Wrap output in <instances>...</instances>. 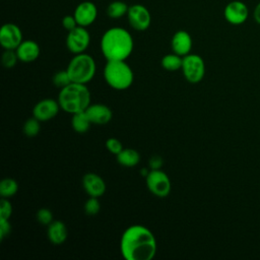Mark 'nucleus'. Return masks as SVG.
Returning <instances> with one entry per match:
<instances>
[{"label":"nucleus","mask_w":260,"mask_h":260,"mask_svg":"<svg viewBox=\"0 0 260 260\" xmlns=\"http://www.w3.org/2000/svg\"><path fill=\"white\" fill-rule=\"evenodd\" d=\"M120 251L126 260H150L156 253L155 237L144 225H130L121 237Z\"/></svg>","instance_id":"1"},{"label":"nucleus","mask_w":260,"mask_h":260,"mask_svg":"<svg viewBox=\"0 0 260 260\" xmlns=\"http://www.w3.org/2000/svg\"><path fill=\"white\" fill-rule=\"evenodd\" d=\"M133 39L123 27H111L101 39V50L104 57L109 60H126L133 51Z\"/></svg>","instance_id":"2"},{"label":"nucleus","mask_w":260,"mask_h":260,"mask_svg":"<svg viewBox=\"0 0 260 260\" xmlns=\"http://www.w3.org/2000/svg\"><path fill=\"white\" fill-rule=\"evenodd\" d=\"M58 103L63 111L70 114L85 111L90 105V91L86 84L71 82L61 88Z\"/></svg>","instance_id":"3"},{"label":"nucleus","mask_w":260,"mask_h":260,"mask_svg":"<svg viewBox=\"0 0 260 260\" xmlns=\"http://www.w3.org/2000/svg\"><path fill=\"white\" fill-rule=\"evenodd\" d=\"M106 82L114 89L128 88L133 82V71L125 60H109L104 68Z\"/></svg>","instance_id":"4"},{"label":"nucleus","mask_w":260,"mask_h":260,"mask_svg":"<svg viewBox=\"0 0 260 260\" xmlns=\"http://www.w3.org/2000/svg\"><path fill=\"white\" fill-rule=\"evenodd\" d=\"M72 82L86 84L95 73V62L90 55L76 54L69 62L67 69Z\"/></svg>","instance_id":"5"},{"label":"nucleus","mask_w":260,"mask_h":260,"mask_svg":"<svg viewBox=\"0 0 260 260\" xmlns=\"http://www.w3.org/2000/svg\"><path fill=\"white\" fill-rule=\"evenodd\" d=\"M182 71L187 81L191 83L200 82L205 74V64L203 59L196 54H188L183 57Z\"/></svg>","instance_id":"6"},{"label":"nucleus","mask_w":260,"mask_h":260,"mask_svg":"<svg viewBox=\"0 0 260 260\" xmlns=\"http://www.w3.org/2000/svg\"><path fill=\"white\" fill-rule=\"evenodd\" d=\"M146 178L148 190L157 197H167L171 192V181L168 175L159 170H151Z\"/></svg>","instance_id":"7"},{"label":"nucleus","mask_w":260,"mask_h":260,"mask_svg":"<svg viewBox=\"0 0 260 260\" xmlns=\"http://www.w3.org/2000/svg\"><path fill=\"white\" fill-rule=\"evenodd\" d=\"M90 43V36L84 26L77 25L72 30L68 31L66 38V46L73 54L83 53Z\"/></svg>","instance_id":"8"},{"label":"nucleus","mask_w":260,"mask_h":260,"mask_svg":"<svg viewBox=\"0 0 260 260\" xmlns=\"http://www.w3.org/2000/svg\"><path fill=\"white\" fill-rule=\"evenodd\" d=\"M129 24L136 30H145L149 27L151 16L149 10L142 4H133L129 6L127 12Z\"/></svg>","instance_id":"9"},{"label":"nucleus","mask_w":260,"mask_h":260,"mask_svg":"<svg viewBox=\"0 0 260 260\" xmlns=\"http://www.w3.org/2000/svg\"><path fill=\"white\" fill-rule=\"evenodd\" d=\"M223 16L225 20L233 25L243 24L249 16L248 6L240 0L229 2L223 9Z\"/></svg>","instance_id":"10"},{"label":"nucleus","mask_w":260,"mask_h":260,"mask_svg":"<svg viewBox=\"0 0 260 260\" xmlns=\"http://www.w3.org/2000/svg\"><path fill=\"white\" fill-rule=\"evenodd\" d=\"M22 42L20 28L14 23H5L0 29V44L5 50H16Z\"/></svg>","instance_id":"11"},{"label":"nucleus","mask_w":260,"mask_h":260,"mask_svg":"<svg viewBox=\"0 0 260 260\" xmlns=\"http://www.w3.org/2000/svg\"><path fill=\"white\" fill-rule=\"evenodd\" d=\"M74 17L77 24L80 26H88L94 22L98 16V8L94 3L90 1H83L79 3L74 11Z\"/></svg>","instance_id":"12"},{"label":"nucleus","mask_w":260,"mask_h":260,"mask_svg":"<svg viewBox=\"0 0 260 260\" xmlns=\"http://www.w3.org/2000/svg\"><path fill=\"white\" fill-rule=\"evenodd\" d=\"M60 109V105L57 101L53 99H44L40 101L32 110L34 117L39 121L44 122L53 119L57 116Z\"/></svg>","instance_id":"13"},{"label":"nucleus","mask_w":260,"mask_h":260,"mask_svg":"<svg viewBox=\"0 0 260 260\" xmlns=\"http://www.w3.org/2000/svg\"><path fill=\"white\" fill-rule=\"evenodd\" d=\"M82 185L85 192L91 197H101L106 192V183L99 175L87 173L82 178Z\"/></svg>","instance_id":"14"},{"label":"nucleus","mask_w":260,"mask_h":260,"mask_svg":"<svg viewBox=\"0 0 260 260\" xmlns=\"http://www.w3.org/2000/svg\"><path fill=\"white\" fill-rule=\"evenodd\" d=\"M91 124L105 125L108 124L113 116L111 109L103 104H93L89 105L85 110Z\"/></svg>","instance_id":"15"},{"label":"nucleus","mask_w":260,"mask_h":260,"mask_svg":"<svg viewBox=\"0 0 260 260\" xmlns=\"http://www.w3.org/2000/svg\"><path fill=\"white\" fill-rule=\"evenodd\" d=\"M171 45L174 53L184 57L190 54V51L192 49L191 36L186 30H178L173 36Z\"/></svg>","instance_id":"16"},{"label":"nucleus","mask_w":260,"mask_h":260,"mask_svg":"<svg viewBox=\"0 0 260 260\" xmlns=\"http://www.w3.org/2000/svg\"><path fill=\"white\" fill-rule=\"evenodd\" d=\"M15 51H16L18 60H20L21 62L29 63L38 59V57L40 56L41 49L38 43H36L35 41L26 40V41H22Z\"/></svg>","instance_id":"17"},{"label":"nucleus","mask_w":260,"mask_h":260,"mask_svg":"<svg viewBox=\"0 0 260 260\" xmlns=\"http://www.w3.org/2000/svg\"><path fill=\"white\" fill-rule=\"evenodd\" d=\"M47 235L52 244L61 245L66 241L68 232L64 222H62L61 220H53L48 225Z\"/></svg>","instance_id":"18"},{"label":"nucleus","mask_w":260,"mask_h":260,"mask_svg":"<svg viewBox=\"0 0 260 260\" xmlns=\"http://www.w3.org/2000/svg\"><path fill=\"white\" fill-rule=\"evenodd\" d=\"M117 160L121 166L131 168L135 167L139 162L140 155L138 151L133 148H123L117 154Z\"/></svg>","instance_id":"19"},{"label":"nucleus","mask_w":260,"mask_h":260,"mask_svg":"<svg viewBox=\"0 0 260 260\" xmlns=\"http://www.w3.org/2000/svg\"><path fill=\"white\" fill-rule=\"evenodd\" d=\"M71 125L75 132L85 133L88 131V129L91 125V122H90L87 114L85 113V111H82V112L72 114Z\"/></svg>","instance_id":"20"},{"label":"nucleus","mask_w":260,"mask_h":260,"mask_svg":"<svg viewBox=\"0 0 260 260\" xmlns=\"http://www.w3.org/2000/svg\"><path fill=\"white\" fill-rule=\"evenodd\" d=\"M129 6L123 1H113L107 7V14L111 18H120L127 15Z\"/></svg>","instance_id":"21"},{"label":"nucleus","mask_w":260,"mask_h":260,"mask_svg":"<svg viewBox=\"0 0 260 260\" xmlns=\"http://www.w3.org/2000/svg\"><path fill=\"white\" fill-rule=\"evenodd\" d=\"M182 64H183L182 56L176 53L168 54L164 56L161 59V66L169 71H176L178 69H181Z\"/></svg>","instance_id":"22"},{"label":"nucleus","mask_w":260,"mask_h":260,"mask_svg":"<svg viewBox=\"0 0 260 260\" xmlns=\"http://www.w3.org/2000/svg\"><path fill=\"white\" fill-rule=\"evenodd\" d=\"M18 184L11 178H5L0 183V194L2 198H10L16 194Z\"/></svg>","instance_id":"23"},{"label":"nucleus","mask_w":260,"mask_h":260,"mask_svg":"<svg viewBox=\"0 0 260 260\" xmlns=\"http://www.w3.org/2000/svg\"><path fill=\"white\" fill-rule=\"evenodd\" d=\"M40 122L37 118H29L27 119L24 124H23V127H22V130H23V133L28 136V137H34L36 135L39 134L40 132V129H41V125H40Z\"/></svg>","instance_id":"24"},{"label":"nucleus","mask_w":260,"mask_h":260,"mask_svg":"<svg viewBox=\"0 0 260 260\" xmlns=\"http://www.w3.org/2000/svg\"><path fill=\"white\" fill-rule=\"evenodd\" d=\"M72 82L70 75L68 73L67 70H60L58 72H56L53 76V83L54 85L58 86V87H65L66 85L70 84Z\"/></svg>","instance_id":"25"},{"label":"nucleus","mask_w":260,"mask_h":260,"mask_svg":"<svg viewBox=\"0 0 260 260\" xmlns=\"http://www.w3.org/2000/svg\"><path fill=\"white\" fill-rule=\"evenodd\" d=\"M101 209L100 201L98 200V197H89L84 204V211L87 215H95L99 213Z\"/></svg>","instance_id":"26"},{"label":"nucleus","mask_w":260,"mask_h":260,"mask_svg":"<svg viewBox=\"0 0 260 260\" xmlns=\"http://www.w3.org/2000/svg\"><path fill=\"white\" fill-rule=\"evenodd\" d=\"M18 60L16 51L14 50H5L2 55V64L5 68H12L15 66Z\"/></svg>","instance_id":"27"},{"label":"nucleus","mask_w":260,"mask_h":260,"mask_svg":"<svg viewBox=\"0 0 260 260\" xmlns=\"http://www.w3.org/2000/svg\"><path fill=\"white\" fill-rule=\"evenodd\" d=\"M37 219L44 225H49L53 221V213L48 208H41L37 212Z\"/></svg>","instance_id":"28"},{"label":"nucleus","mask_w":260,"mask_h":260,"mask_svg":"<svg viewBox=\"0 0 260 260\" xmlns=\"http://www.w3.org/2000/svg\"><path fill=\"white\" fill-rule=\"evenodd\" d=\"M12 214V205L8 198H2L0 201V219H9Z\"/></svg>","instance_id":"29"},{"label":"nucleus","mask_w":260,"mask_h":260,"mask_svg":"<svg viewBox=\"0 0 260 260\" xmlns=\"http://www.w3.org/2000/svg\"><path fill=\"white\" fill-rule=\"evenodd\" d=\"M106 147L107 149L113 153V154H118L122 149H123V145L121 143L120 140H118L117 138H109L107 141H106Z\"/></svg>","instance_id":"30"},{"label":"nucleus","mask_w":260,"mask_h":260,"mask_svg":"<svg viewBox=\"0 0 260 260\" xmlns=\"http://www.w3.org/2000/svg\"><path fill=\"white\" fill-rule=\"evenodd\" d=\"M77 25H78V24H77V21H76L74 15H66V16H64V17L62 18V26H63L66 30H68V31L72 30V29L75 28Z\"/></svg>","instance_id":"31"},{"label":"nucleus","mask_w":260,"mask_h":260,"mask_svg":"<svg viewBox=\"0 0 260 260\" xmlns=\"http://www.w3.org/2000/svg\"><path fill=\"white\" fill-rule=\"evenodd\" d=\"M11 232V224L9 219H0V240L3 241Z\"/></svg>","instance_id":"32"},{"label":"nucleus","mask_w":260,"mask_h":260,"mask_svg":"<svg viewBox=\"0 0 260 260\" xmlns=\"http://www.w3.org/2000/svg\"><path fill=\"white\" fill-rule=\"evenodd\" d=\"M162 166V158L158 155H153L149 159V167L151 170H159L160 167Z\"/></svg>","instance_id":"33"},{"label":"nucleus","mask_w":260,"mask_h":260,"mask_svg":"<svg viewBox=\"0 0 260 260\" xmlns=\"http://www.w3.org/2000/svg\"><path fill=\"white\" fill-rule=\"evenodd\" d=\"M253 17L254 20L260 24V2L255 6L254 11H253Z\"/></svg>","instance_id":"34"}]
</instances>
